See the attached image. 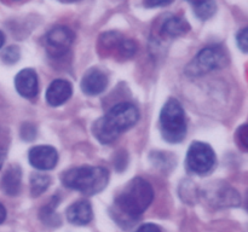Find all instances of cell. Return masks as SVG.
Instances as JSON below:
<instances>
[{"label": "cell", "instance_id": "obj_1", "mask_svg": "<svg viewBox=\"0 0 248 232\" xmlns=\"http://www.w3.org/2000/svg\"><path fill=\"white\" fill-rule=\"evenodd\" d=\"M138 118L140 111L133 104H116L103 117L94 122L92 132L102 144H110L118 139L121 133L135 126Z\"/></svg>", "mask_w": 248, "mask_h": 232}, {"label": "cell", "instance_id": "obj_2", "mask_svg": "<svg viewBox=\"0 0 248 232\" xmlns=\"http://www.w3.org/2000/svg\"><path fill=\"white\" fill-rule=\"evenodd\" d=\"M154 190L145 179L135 178L116 197L115 208L130 220H138L152 204Z\"/></svg>", "mask_w": 248, "mask_h": 232}, {"label": "cell", "instance_id": "obj_3", "mask_svg": "<svg viewBox=\"0 0 248 232\" xmlns=\"http://www.w3.org/2000/svg\"><path fill=\"white\" fill-rule=\"evenodd\" d=\"M109 181V172L103 167H78L63 173L62 183L72 190L85 195H96L104 190Z\"/></svg>", "mask_w": 248, "mask_h": 232}, {"label": "cell", "instance_id": "obj_4", "mask_svg": "<svg viewBox=\"0 0 248 232\" xmlns=\"http://www.w3.org/2000/svg\"><path fill=\"white\" fill-rule=\"evenodd\" d=\"M160 128L162 137L169 143H181L186 138V113L177 99H169L162 108L160 114Z\"/></svg>", "mask_w": 248, "mask_h": 232}, {"label": "cell", "instance_id": "obj_5", "mask_svg": "<svg viewBox=\"0 0 248 232\" xmlns=\"http://www.w3.org/2000/svg\"><path fill=\"white\" fill-rule=\"evenodd\" d=\"M229 63L227 52L220 46H208L202 48L195 59L186 68V74L191 76H199L212 70L224 68Z\"/></svg>", "mask_w": 248, "mask_h": 232}, {"label": "cell", "instance_id": "obj_6", "mask_svg": "<svg viewBox=\"0 0 248 232\" xmlns=\"http://www.w3.org/2000/svg\"><path fill=\"white\" fill-rule=\"evenodd\" d=\"M186 164L193 173H208L216 164L215 151L206 143L194 142L188 150Z\"/></svg>", "mask_w": 248, "mask_h": 232}, {"label": "cell", "instance_id": "obj_7", "mask_svg": "<svg viewBox=\"0 0 248 232\" xmlns=\"http://www.w3.org/2000/svg\"><path fill=\"white\" fill-rule=\"evenodd\" d=\"M74 41V33L68 27H55L46 35V46L52 56H62Z\"/></svg>", "mask_w": 248, "mask_h": 232}, {"label": "cell", "instance_id": "obj_8", "mask_svg": "<svg viewBox=\"0 0 248 232\" xmlns=\"http://www.w3.org/2000/svg\"><path fill=\"white\" fill-rule=\"evenodd\" d=\"M58 161L57 150L50 145H39L29 151V162L39 171H50L55 168Z\"/></svg>", "mask_w": 248, "mask_h": 232}, {"label": "cell", "instance_id": "obj_9", "mask_svg": "<svg viewBox=\"0 0 248 232\" xmlns=\"http://www.w3.org/2000/svg\"><path fill=\"white\" fill-rule=\"evenodd\" d=\"M15 87L24 98H34L39 91L36 72L33 69L21 70L15 77Z\"/></svg>", "mask_w": 248, "mask_h": 232}, {"label": "cell", "instance_id": "obj_10", "mask_svg": "<svg viewBox=\"0 0 248 232\" xmlns=\"http://www.w3.org/2000/svg\"><path fill=\"white\" fill-rule=\"evenodd\" d=\"M107 86H108V77L99 69L89 70L82 77L81 89L87 96H96L102 93Z\"/></svg>", "mask_w": 248, "mask_h": 232}, {"label": "cell", "instance_id": "obj_11", "mask_svg": "<svg viewBox=\"0 0 248 232\" xmlns=\"http://www.w3.org/2000/svg\"><path fill=\"white\" fill-rule=\"evenodd\" d=\"M72 85L65 80H55L46 91V101L50 105L58 106L64 104L72 97Z\"/></svg>", "mask_w": 248, "mask_h": 232}, {"label": "cell", "instance_id": "obj_12", "mask_svg": "<svg viewBox=\"0 0 248 232\" xmlns=\"http://www.w3.org/2000/svg\"><path fill=\"white\" fill-rule=\"evenodd\" d=\"M93 218L92 207L87 201H79L67 209L68 221L74 225H87Z\"/></svg>", "mask_w": 248, "mask_h": 232}, {"label": "cell", "instance_id": "obj_13", "mask_svg": "<svg viewBox=\"0 0 248 232\" xmlns=\"http://www.w3.org/2000/svg\"><path fill=\"white\" fill-rule=\"evenodd\" d=\"M22 172L18 166L10 167L1 179V188L6 195L16 196L21 191Z\"/></svg>", "mask_w": 248, "mask_h": 232}, {"label": "cell", "instance_id": "obj_14", "mask_svg": "<svg viewBox=\"0 0 248 232\" xmlns=\"http://www.w3.org/2000/svg\"><path fill=\"white\" fill-rule=\"evenodd\" d=\"M190 30V26L188 22L181 17H171L162 24L161 33L166 36L176 38V36H182Z\"/></svg>", "mask_w": 248, "mask_h": 232}, {"label": "cell", "instance_id": "obj_15", "mask_svg": "<svg viewBox=\"0 0 248 232\" xmlns=\"http://www.w3.org/2000/svg\"><path fill=\"white\" fill-rule=\"evenodd\" d=\"M189 1H191L193 4L196 17L203 19V21L211 18L217 10L215 0H189Z\"/></svg>", "mask_w": 248, "mask_h": 232}, {"label": "cell", "instance_id": "obj_16", "mask_svg": "<svg viewBox=\"0 0 248 232\" xmlns=\"http://www.w3.org/2000/svg\"><path fill=\"white\" fill-rule=\"evenodd\" d=\"M51 184V179L45 174H31V192L33 197H38L45 192Z\"/></svg>", "mask_w": 248, "mask_h": 232}, {"label": "cell", "instance_id": "obj_17", "mask_svg": "<svg viewBox=\"0 0 248 232\" xmlns=\"http://www.w3.org/2000/svg\"><path fill=\"white\" fill-rule=\"evenodd\" d=\"M137 51V44L133 40H130V39H121L120 44H119L118 48H116V52L119 53L120 57L124 58H131Z\"/></svg>", "mask_w": 248, "mask_h": 232}, {"label": "cell", "instance_id": "obj_18", "mask_svg": "<svg viewBox=\"0 0 248 232\" xmlns=\"http://www.w3.org/2000/svg\"><path fill=\"white\" fill-rule=\"evenodd\" d=\"M55 207H56V204L55 205L48 204L41 209L40 218L43 219L44 222H46V224L55 225V222L60 221V219H58V217L56 215V213H55Z\"/></svg>", "mask_w": 248, "mask_h": 232}, {"label": "cell", "instance_id": "obj_19", "mask_svg": "<svg viewBox=\"0 0 248 232\" xmlns=\"http://www.w3.org/2000/svg\"><path fill=\"white\" fill-rule=\"evenodd\" d=\"M19 58V50L16 46H10L2 53V59H4L5 63H9V64H12V63L17 62Z\"/></svg>", "mask_w": 248, "mask_h": 232}, {"label": "cell", "instance_id": "obj_20", "mask_svg": "<svg viewBox=\"0 0 248 232\" xmlns=\"http://www.w3.org/2000/svg\"><path fill=\"white\" fill-rule=\"evenodd\" d=\"M36 130L31 123H24L21 128V135L23 139L26 140H31L35 138Z\"/></svg>", "mask_w": 248, "mask_h": 232}, {"label": "cell", "instance_id": "obj_21", "mask_svg": "<svg viewBox=\"0 0 248 232\" xmlns=\"http://www.w3.org/2000/svg\"><path fill=\"white\" fill-rule=\"evenodd\" d=\"M237 45L240 46L244 52L248 51V29L244 28L239 34H237Z\"/></svg>", "mask_w": 248, "mask_h": 232}, {"label": "cell", "instance_id": "obj_22", "mask_svg": "<svg viewBox=\"0 0 248 232\" xmlns=\"http://www.w3.org/2000/svg\"><path fill=\"white\" fill-rule=\"evenodd\" d=\"M173 2V0H144V4L147 7H157L166 6V5Z\"/></svg>", "mask_w": 248, "mask_h": 232}, {"label": "cell", "instance_id": "obj_23", "mask_svg": "<svg viewBox=\"0 0 248 232\" xmlns=\"http://www.w3.org/2000/svg\"><path fill=\"white\" fill-rule=\"evenodd\" d=\"M237 135H239L240 144H241L242 146L246 149L247 144H248V142H247V126L246 125H244L241 128H240L239 132H237Z\"/></svg>", "mask_w": 248, "mask_h": 232}, {"label": "cell", "instance_id": "obj_24", "mask_svg": "<svg viewBox=\"0 0 248 232\" xmlns=\"http://www.w3.org/2000/svg\"><path fill=\"white\" fill-rule=\"evenodd\" d=\"M137 232H162L157 225L155 224H144L137 230Z\"/></svg>", "mask_w": 248, "mask_h": 232}, {"label": "cell", "instance_id": "obj_25", "mask_svg": "<svg viewBox=\"0 0 248 232\" xmlns=\"http://www.w3.org/2000/svg\"><path fill=\"white\" fill-rule=\"evenodd\" d=\"M5 219H6V209H5L4 205L0 203V224H2V222L5 221Z\"/></svg>", "mask_w": 248, "mask_h": 232}, {"label": "cell", "instance_id": "obj_26", "mask_svg": "<svg viewBox=\"0 0 248 232\" xmlns=\"http://www.w3.org/2000/svg\"><path fill=\"white\" fill-rule=\"evenodd\" d=\"M4 161H5V151L1 149V147H0V168L2 167V163H4Z\"/></svg>", "mask_w": 248, "mask_h": 232}, {"label": "cell", "instance_id": "obj_27", "mask_svg": "<svg viewBox=\"0 0 248 232\" xmlns=\"http://www.w3.org/2000/svg\"><path fill=\"white\" fill-rule=\"evenodd\" d=\"M4 43H5V36H4V34H2L1 31H0V48L2 47Z\"/></svg>", "mask_w": 248, "mask_h": 232}]
</instances>
